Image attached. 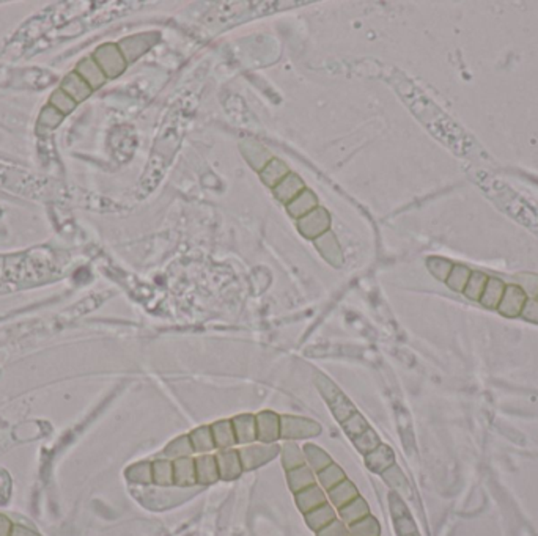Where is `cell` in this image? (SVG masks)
<instances>
[{
	"mask_svg": "<svg viewBox=\"0 0 538 536\" xmlns=\"http://www.w3.org/2000/svg\"><path fill=\"white\" fill-rule=\"evenodd\" d=\"M296 504L299 509L304 514L314 511L315 508L326 504V494L323 492V489L316 485H312L309 488L302 489V491L296 492Z\"/></svg>",
	"mask_w": 538,
	"mask_h": 536,
	"instance_id": "15",
	"label": "cell"
},
{
	"mask_svg": "<svg viewBox=\"0 0 538 536\" xmlns=\"http://www.w3.org/2000/svg\"><path fill=\"white\" fill-rule=\"evenodd\" d=\"M287 478H288V486L295 494L302 491V489L305 488L315 485L314 472H312V469L307 464L296 467L293 469V471H288Z\"/></svg>",
	"mask_w": 538,
	"mask_h": 536,
	"instance_id": "26",
	"label": "cell"
},
{
	"mask_svg": "<svg viewBox=\"0 0 538 536\" xmlns=\"http://www.w3.org/2000/svg\"><path fill=\"white\" fill-rule=\"evenodd\" d=\"M126 478L137 485H148L153 483V464L151 462H137L126 471Z\"/></svg>",
	"mask_w": 538,
	"mask_h": 536,
	"instance_id": "36",
	"label": "cell"
},
{
	"mask_svg": "<svg viewBox=\"0 0 538 536\" xmlns=\"http://www.w3.org/2000/svg\"><path fill=\"white\" fill-rule=\"evenodd\" d=\"M304 456H305V462H309V467L312 469V471L321 472L323 469H326L328 466L332 464L331 456L324 452L323 448L316 447L315 443H305Z\"/></svg>",
	"mask_w": 538,
	"mask_h": 536,
	"instance_id": "28",
	"label": "cell"
},
{
	"mask_svg": "<svg viewBox=\"0 0 538 536\" xmlns=\"http://www.w3.org/2000/svg\"><path fill=\"white\" fill-rule=\"evenodd\" d=\"M290 174L287 164L282 162L281 159L272 157L269 164L260 171L262 181L267 184L268 188L274 189L278 183H281L285 176Z\"/></svg>",
	"mask_w": 538,
	"mask_h": 536,
	"instance_id": "24",
	"label": "cell"
},
{
	"mask_svg": "<svg viewBox=\"0 0 538 536\" xmlns=\"http://www.w3.org/2000/svg\"><path fill=\"white\" fill-rule=\"evenodd\" d=\"M76 72L90 85L91 90L99 89L105 82L104 72L101 71V68H99L98 63L93 60V58H85V60L79 63Z\"/></svg>",
	"mask_w": 538,
	"mask_h": 536,
	"instance_id": "23",
	"label": "cell"
},
{
	"mask_svg": "<svg viewBox=\"0 0 538 536\" xmlns=\"http://www.w3.org/2000/svg\"><path fill=\"white\" fill-rule=\"evenodd\" d=\"M427 268L431 274H433L435 279L446 282L449 279V275L451 273V268L454 264L451 261L446 260V258H440V256H431L427 260Z\"/></svg>",
	"mask_w": 538,
	"mask_h": 536,
	"instance_id": "40",
	"label": "cell"
},
{
	"mask_svg": "<svg viewBox=\"0 0 538 536\" xmlns=\"http://www.w3.org/2000/svg\"><path fill=\"white\" fill-rule=\"evenodd\" d=\"M389 504H390L392 518H394L397 536H421L413 516H411L406 505L403 504V500L398 497V494L392 492L389 495Z\"/></svg>",
	"mask_w": 538,
	"mask_h": 536,
	"instance_id": "6",
	"label": "cell"
},
{
	"mask_svg": "<svg viewBox=\"0 0 538 536\" xmlns=\"http://www.w3.org/2000/svg\"><path fill=\"white\" fill-rule=\"evenodd\" d=\"M62 90L70 98L75 99L76 103H81L84 99H87L91 95V87L84 81V79L77 74V72H71L65 77L62 84Z\"/></svg>",
	"mask_w": 538,
	"mask_h": 536,
	"instance_id": "18",
	"label": "cell"
},
{
	"mask_svg": "<svg viewBox=\"0 0 538 536\" xmlns=\"http://www.w3.org/2000/svg\"><path fill=\"white\" fill-rule=\"evenodd\" d=\"M506 287L507 285L502 280L496 279V277H489L487 282V287H485L483 294L478 302H480L483 307L497 310V307H499V303L502 301V296L504 293H506Z\"/></svg>",
	"mask_w": 538,
	"mask_h": 536,
	"instance_id": "22",
	"label": "cell"
},
{
	"mask_svg": "<svg viewBox=\"0 0 538 536\" xmlns=\"http://www.w3.org/2000/svg\"><path fill=\"white\" fill-rule=\"evenodd\" d=\"M331 227V216L328 213V209H324L321 207L315 208L314 211H310L309 214H305L301 219H297V230L307 240H316L321 235L329 231Z\"/></svg>",
	"mask_w": 538,
	"mask_h": 536,
	"instance_id": "4",
	"label": "cell"
},
{
	"mask_svg": "<svg viewBox=\"0 0 538 536\" xmlns=\"http://www.w3.org/2000/svg\"><path fill=\"white\" fill-rule=\"evenodd\" d=\"M470 274H473V270H470L469 268L463 266V264H454L449 279L446 280L447 287L450 289L456 291V293H463L464 288H466L468 282H469Z\"/></svg>",
	"mask_w": 538,
	"mask_h": 536,
	"instance_id": "33",
	"label": "cell"
},
{
	"mask_svg": "<svg viewBox=\"0 0 538 536\" xmlns=\"http://www.w3.org/2000/svg\"><path fill=\"white\" fill-rule=\"evenodd\" d=\"M521 316L529 322L538 324V301L537 299H527L526 306L523 308Z\"/></svg>",
	"mask_w": 538,
	"mask_h": 536,
	"instance_id": "47",
	"label": "cell"
},
{
	"mask_svg": "<svg viewBox=\"0 0 538 536\" xmlns=\"http://www.w3.org/2000/svg\"><path fill=\"white\" fill-rule=\"evenodd\" d=\"M315 208H318V198L314 192L309 189H304L295 200H291L287 204L288 214L295 217V219H301V217L309 214L310 211H314Z\"/></svg>",
	"mask_w": 538,
	"mask_h": 536,
	"instance_id": "17",
	"label": "cell"
},
{
	"mask_svg": "<svg viewBox=\"0 0 538 536\" xmlns=\"http://www.w3.org/2000/svg\"><path fill=\"white\" fill-rule=\"evenodd\" d=\"M164 453L169 456V458L179 459V458H189V456L194 453V448H192V443L189 436H181V438H177L175 440H172L167 447H165Z\"/></svg>",
	"mask_w": 538,
	"mask_h": 536,
	"instance_id": "35",
	"label": "cell"
},
{
	"mask_svg": "<svg viewBox=\"0 0 538 536\" xmlns=\"http://www.w3.org/2000/svg\"><path fill=\"white\" fill-rule=\"evenodd\" d=\"M93 60L98 63L99 68L104 72L105 77H118L126 68V62L124 57L122 54V51L118 49V46L115 44H103L95 51V55H93Z\"/></svg>",
	"mask_w": 538,
	"mask_h": 536,
	"instance_id": "3",
	"label": "cell"
},
{
	"mask_svg": "<svg viewBox=\"0 0 538 536\" xmlns=\"http://www.w3.org/2000/svg\"><path fill=\"white\" fill-rule=\"evenodd\" d=\"M345 478H347L345 472L337 464H334V462L326 469H323L321 472H318V481H320L321 488L326 489V491H331L332 488L337 486L338 483H342Z\"/></svg>",
	"mask_w": 538,
	"mask_h": 536,
	"instance_id": "38",
	"label": "cell"
},
{
	"mask_svg": "<svg viewBox=\"0 0 538 536\" xmlns=\"http://www.w3.org/2000/svg\"><path fill=\"white\" fill-rule=\"evenodd\" d=\"M529 297L526 293L518 287V285H507L506 293L502 296V301L499 303V313L506 318H518L521 316L523 308L526 306Z\"/></svg>",
	"mask_w": 538,
	"mask_h": 536,
	"instance_id": "8",
	"label": "cell"
},
{
	"mask_svg": "<svg viewBox=\"0 0 538 536\" xmlns=\"http://www.w3.org/2000/svg\"><path fill=\"white\" fill-rule=\"evenodd\" d=\"M334 519H335V511L329 504H324L321 506L315 508L314 511L305 514V522H307V525L315 532H320L321 528L329 525Z\"/></svg>",
	"mask_w": 538,
	"mask_h": 536,
	"instance_id": "25",
	"label": "cell"
},
{
	"mask_svg": "<svg viewBox=\"0 0 538 536\" xmlns=\"http://www.w3.org/2000/svg\"><path fill=\"white\" fill-rule=\"evenodd\" d=\"M356 497H359L357 488L347 478H345L342 483H338L337 486H334L329 491L331 504L332 506H335L338 509L343 508L345 505H348L350 502H353Z\"/></svg>",
	"mask_w": 538,
	"mask_h": 536,
	"instance_id": "21",
	"label": "cell"
},
{
	"mask_svg": "<svg viewBox=\"0 0 538 536\" xmlns=\"http://www.w3.org/2000/svg\"><path fill=\"white\" fill-rule=\"evenodd\" d=\"M328 405L332 415H334L340 423H343L348 417H351L356 412V407L353 406V403H351L342 392H338L334 398L328 403Z\"/></svg>",
	"mask_w": 538,
	"mask_h": 536,
	"instance_id": "31",
	"label": "cell"
},
{
	"mask_svg": "<svg viewBox=\"0 0 538 536\" xmlns=\"http://www.w3.org/2000/svg\"><path fill=\"white\" fill-rule=\"evenodd\" d=\"M153 483L159 486H169L174 483V462L159 459L153 462Z\"/></svg>",
	"mask_w": 538,
	"mask_h": 536,
	"instance_id": "32",
	"label": "cell"
},
{
	"mask_svg": "<svg viewBox=\"0 0 538 536\" xmlns=\"http://www.w3.org/2000/svg\"><path fill=\"white\" fill-rule=\"evenodd\" d=\"M189 439H191V443H192V448H194V453L207 455V453L212 452V450L216 448L214 439H212L211 426L197 428L196 431H192L189 434Z\"/></svg>",
	"mask_w": 538,
	"mask_h": 536,
	"instance_id": "30",
	"label": "cell"
},
{
	"mask_svg": "<svg viewBox=\"0 0 538 536\" xmlns=\"http://www.w3.org/2000/svg\"><path fill=\"white\" fill-rule=\"evenodd\" d=\"M321 434L320 423L304 417L283 415L281 417V439L283 440H302L312 439Z\"/></svg>",
	"mask_w": 538,
	"mask_h": 536,
	"instance_id": "1",
	"label": "cell"
},
{
	"mask_svg": "<svg viewBox=\"0 0 538 536\" xmlns=\"http://www.w3.org/2000/svg\"><path fill=\"white\" fill-rule=\"evenodd\" d=\"M353 443H354V447L357 448V452H361L362 455H369L370 452H373L378 445H380L381 440H380V438H378V434L370 426L367 431H364L362 434H359L357 438H354Z\"/></svg>",
	"mask_w": 538,
	"mask_h": 536,
	"instance_id": "41",
	"label": "cell"
},
{
	"mask_svg": "<svg viewBox=\"0 0 538 536\" xmlns=\"http://www.w3.org/2000/svg\"><path fill=\"white\" fill-rule=\"evenodd\" d=\"M238 453L244 471H252V469L264 466L271 459H274L281 453V447L276 443H249L238 450Z\"/></svg>",
	"mask_w": 538,
	"mask_h": 536,
	"instance_id": "2",
	"label": "cell"
},
{
	"mask_svg": "<svg viewBox=\"0 0 538 536\" xmlns=\"http://www.w3.org/2000/svg\"><path fill=\"white\" fill-rule=\"evenodd\" d=\"M231 425H233L236 443L249 445V443H254L257 440V425H255L254 415L250 414L238 415L231 420Z\"/></svg>",
	"mask_w": 538,
	"mask_h": 536,
	"instance_id": "13",
	"label": "cell"
},
{
	"mask_svg": "<svg viewBox=\"0 0 538 536\" xmlns=\"http://www.w3.org/2000/svg\"><path fill=\"white\" fill-rule=\"evenodd\" d=\"M302 190H304V181L296 174H291V171L277 184L274 189H272L277 200L285 204H288L291 200H295Z\"/></svg>",
	"mask_w": 538,
	"mask_h": 536,
	"instance_id": "14",
	"label": "cell"
},
{
	"mask_svg": "<svg viewBox=\"0 0 538 536\" xmlns=\"http://www.w3.org/2000/svg\"><path fill=\"white\" fill-rule=\"evenodd\" d=\"M342 426H343V431L347 433V436H348L351 440H353L354 438H357L359 434H362L364 431H367V429L370 428L369 421L365 420L364 417H362V414H359L357 410H356L353 415L348 417V419L342 423Z\"/></svg>",
	"mask_w": 538,
	"mask_h": 536,
	"instance_id": "39",
	"label": "cell"
},
{
	"mask_svg": "<svg viewBox=\"0 0 538 536\" xmlns=\"http://www.w3.org/2000/svg\"><path fill=\"white\" fill-rule=\"evenodd\" d=\"M76 101L72 98H70L68 95L65 93V91L60 89L57 91H54L51 96V105L52 107H56L60 114H70V112L76 107Z\"/></svg>",
	"mask_w": 538,
	"mask_h": 536,
	"instance_id": "42",
	"label": "cell"
},
{
	"mask_svg": "<svg viewBox=\"0 0 538 536\" xmlns=\"http://www.w3.org/2000/svg\"><path fill=\"white\" fill-rule=\"evenodd\" d=\"M217 461V469H219V478L230 481L238 478L239 475L243 473V464H241V458H239V453L236 450H222L221 453L216 456Z\"/></svg>",
	"mask_w": 538,
	"mask_h": 536,
	"instance_id": "10",
	"label": "cell"
},
{
	"mask_svg": "<svg viewBox=\"0 0 538 536\" xmlns=\"http://www.w3.org/2000/svg\"><path fill=\"white\" fill-rule=\"evenodd\" d=\"M537 301H538V297H537Z\"/></svg>",
	"mask_w": 538,
	"mask_h": 536,
	"instance_id": "50",
	"label": "cell"
},
{
	"mask_svg": "<svg viewBox=\"0 0 538 536\" xmlns=\"http://www.w3.org/2000/svg\"><path fill=\"white\" fill-rule=\"evenodd\" d=\"M281 456H282V464L285 469H287V472L305 464L304 452L296 445L293 440H285V443L281 447Z\"/></svg>",
	"mask_w": 538,
	"mask_h": 536,
	"instance_id": "29",
	"label": "cell"
},
{
	"mask_svg": "<svg viewBox=\"0 0 538 536\" xmlns=\"http://www.w3.org/2000/svg\"><path fill=\"white\" fill-rule=\"evenodd\" d=\"M211 433H212V439H214L216 448L229 450L236 443L231 420H221V421L212 423Z\"/></svg>",
	"mask_w": 538,
	"mask_h": 536,
	"instance_id": "20",
	"label": "cell"
},
{
	"mask_svg": "<svg viewBox=\"0 0 538 536\" xmlns=\"http://www.w3.org/2000/svg\"><path fill=\"white\" fill-rule=\"evenodd\" d=\"M381 475H383V478L388 481V485L394 488L395 491H400L402 488H408L406 478H404V475L402 473L400 469H398L395 464L392 466L390 469H388V471Z\"/></svg>",
	"mask_w": 538,
	"mask_h": 536,
	"instance_id": "44",
	"label": "cell"
},
{
	"mask_svg": "<svg viewBox=\"0 0 538 536\" xmlns=\"http://www.w3.org/2000/svg\"><path fill=\"white\" fill-rule=\"evenodd\" d=\"M13 524L6 516L0 514V536H11Z\"/></svg>",
	"mask_w": 538,
	"mask_h": 536,
	"instance_id": "49",
	"label": "cell"
},
{
	"mask_svg": "<svg viewBox=\"0 0 538 536\" xmlns=\"http://www.w3.org/2000/svg\"><path fill=\"white\" fill-rule=\"evenodd\" d=\"M159 41V33L150 32V33H139L134 37H128L120 41L118 49L122 51L126 62H134L137 58H141Z\"/></svg>",
	"mask_w": 538,
	"mask_h": 536,
	"instance_id": "5",
	"label": "cell"
},
{
	"mask_svg": "<svg viewBox=\"0 0 538 536\" xmlns=\"http://www.w3.org/2000/svg\"><path fill=\"white\" fill-rule=\"evenodd\" d=\"M239 148H241V153L245 157V161L257 171H262L272 159L269 151L264 148L260 142L254 140V138H245V140L239 143Z\"/></svg>",
	"mask_w": 538,
	"mask_h": 536,
	"instance_id": "9",
	"label": "cell"
},
{
	"mask_svg": "<svg viewBox=\"0 0 538 536\" xmlns=\"http://www.w3.org/2000/svg\"><path fill=\"white\" fill-rule=\"evenodd\" d=\"M318 536H350V530L343 521L334 519L329 525L318 532Z\"/></svg>",
	"mask_w": 538,
	"mask_h": 536,
	"instance_id": "45",
	"label": "cell"
},
{
	"mask_svg": "<svg viewBox=\"0 0 538 536\" xmlns=\"http://www.w3.org/2000/svg\"><path fill=\"white\" fill-rule=\"evenodd\" d=\"M518 287H520L529 299L538 297V275L535 274H520L518 275Z\"/></svg>",
	"mask_w": 538,
	"mask_h": 536,
	"instance_id": "43",
	"label": "cell"
},
{
	"mask_svg": "<svg viewBox=\"0 0 538 536\" xmlns=\"http://www.w3.org/2000/svg\"><path fill=\"white\" fill-rule=\"evenodd\" d=\"M62 118H63V114H60V112L56 107H52V105H49V107H46L43 110L41 117H39V123L44 124V126L54 128V126H57L60 122H62Z\"/></svg>",
	"mask_w": 538,
	"mask_h": 536,
	"instance_id": "46",
	"label": "cell"
},
{
	"mask_svg": "<svg viewBox=\"0 0 538 536\" xmlns=\"http://www.w3.org/2000/svg\"><path fill=\"white\" fill-rule=\"evenodd\" d=\"M489 277L487 274L483 273H473L469 277V282L466 285V288H464L463 294L468 297V299L470 301H480V297L483 294L485 291V287H487V282H488Z\"/></svg>",
	"mask_w": 538,
	"mask_h": 536,
	"instance_id": "34",
	"label": "cell"
},
{
	"mask_svg": "<svg viewBox=\"0 0 538 536\" xmlns=\"http://www.w3.org/2000/svg\"><path fill=\"white\" fill-rule=\"evenodd\" d=\"M196 462V475H197V483H202V485H211L219 480V469H217V461L216 456L212 455H200L194 459Z\"/></svg>",
	"mask_w": 538,
	"mask_h": 536,
	"instance_id": "16",
	"label": "cell"
},
{
	"mask_svg": "<svg viewBox=\"0 0 538 536\" xmlns=\"http://www.w3.org/2000/svg\"><path fill=\"white\" fill-rule=\"evenodd\" d=\"M315 247L318 252L321 254L324 260H326L329 264H332V266L340 268L343 264L342 247L332 231H326V233L321 235L320 237H316Z\"/></svg>",
	"mask_w": 538,
	"mask_h": 536,
	"instance_id": "11",
	"label": "cell"
},
{
	"mask_svg": "<svg viewBox=\"0 0 538 536\" xmlns=\"http://www.w3.org/2000/svg\"><path fill=\"white\" fill-rule=\"evenodd\" d=\"M365 464L375 473H384L395 464V453L386 443H380L373 452L365 455Z\"/></svg>",
	"mask_w": 538,
	"mask_h": 536,
	"instance_id": "12",
	"label": "cell"
},
{
	"mask_svg": "<svg viewBox=\"0 0 538 536\" xmlns=\"http://www.w3.org/2000/svg\"><path fill=\"white\" fill-rule=\"evenodd\" d=\"M174 483L178 486H192L197 483L196 462L192 458H179L174 461Z\"/></svg>",
	"mask_w": 538,
	"mask_h": 536,
	"instance_id": "19",
	"label": "cell"
},
{
	"mask_svg": "<svg viewBox=\"0 0 538 536\" xmlns=\"http://www.w3.org/2000/svg\"><path fill=\"white\" fill-rule=\"evenodd\" d=\"M11 536H41V535L37 533L35 530H32V528H29V527L13 525Z\"/></svg>",
	"mask_w": 538,
	"mask_h": 536,
	"instance_id": "48",
	"label": "cell"
},
{
	"mask_svg": "<svg viewBox=\"0 0 538 536\" xmlns=\"http://www.w3.org/2000/svg\"><path fill=\"white\" fill-rule=\"evenodd\" d=\"M340 511V518L347 525L354 524V522L364 519L365 516L370 514V509L367 502H365L362 497H356L353 502H350L348 505H345L343 508L338 509Z\"/></svg>",
	"mask_w": 538,
	"mask_h": 536,
	"instance_id": "27",
	"label": "cell"
},
{
	"mask_svg": "<svg viewBox=\"0 0 538 536\" xmlns=\"http://www.w3.org/2000/svg\"><path fill=\"white\" fill-rule=\"evenodd\" d=\"M257 440L260 443H274L281 439V417L272 410H263L255 417Z\"/></svg>",
	"mask_w": 538,
	"mask_h": 536,
	"instance_id": "7",
	"label": "cell"
},
{
	"mask_svg": "<svg viewBox=\"0 0 538 536\" xmlns=\"http://www.w3.org/2000/svg\"><path fill=\"white\" fill-rule=\"evenodd\" d=\"M350 536H380V524L373 516H365L364 519L350 525Z\"/></svg>",
	"mask_w": 538,
	"mask_h": 536,
	"instance_id": "37",
	"label": "cell"
}]
</instances>
